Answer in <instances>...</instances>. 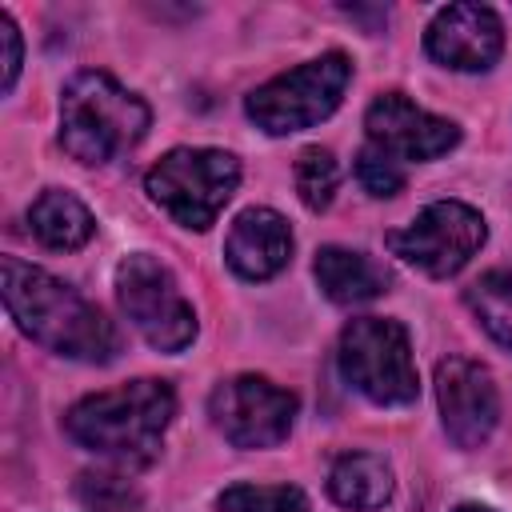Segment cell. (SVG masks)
<instances>
[{
	"label": "cell",
	"instance_id": "1",
	"mask_svg": "<svg viewBox=\"0 0 512 512\" xmlns=\"http://www.w3.org/2000/svg\"><path fill=\"white\" fill-rule=\"evenodd\" d=\"M0 292L8 316L32 344L80 364H108L116 356L120 336L112 320L60 276L20 256H0Z\"/></svg>",
	"mask_w": 512,
	"mask_h": 512
},
{
	"label": "cell",
	"instance_id": "2",
	"mask_svg": "<svg viewBox=\"0 0 512 512\" xmlns=\"http://www.w3.org/2000/svg\"><path fill=\"white\" fill-rule=\"evenodd\" d=\"M172 416H176L172 384L140 376L120 388H104L76 400L64 416V432L80 448L120 468H148L160 456Z\"/></svg>",
	"mask_w": 512,
	"mask_h": 512
},
{
	"label": "cell",
	"instance_id": "3",
	"mask_svg": "<svg viewBox=\"0 0 512 512\" xmlns=\"http://www.w3.org/2000/svg\"><path fill=\"white\" fill-rule=\"evenodd\" d=\"M148 124V104L108 72L84 68L60 92V144L80 164H112L144 140Z\"/></svg>",
	"mask_w": 512,
	"mask_h": 512
},
{
	"label": "cell",
	"instance_id": "4",
	"mask_svg": "<svg viewBox=\"0 0 512 512\" xmlns=\"http://www.w3.org/2000/svg\"><path fill=\"white\" fill-rule=\"evenodd\" d=\"M236 184H240V160L224 148H172L144 176L148 200L192 232L216 224Z\"/></svg>",
	"mask_w": 512,
	"mask_h": 512
},
{
	"label": "cell",
	"instance_id": "5",
	"mask_svg": "<svg viewBox=\"0 0 512 512\" xmlns=\"http://www.w3.org/2000/svg\"><path fill=\"white\" fill-rule=\"evenodd\" d=\"M336 364H340V376L364 400H372L380 408L412 404L416 392H420L408 328L400 320H384V316L348 320L344 332H340Z\"/></svg>",
	"mask_w": 512,
	"mask_h": 512
},
{
	"label": "cell",
	"instance_id": "6",
	"mask_svg": "<svg viewBox=\"0 0 512 512\" xmlns=\"http://www.w3.org/2000/svg\"><path fill=\"white\" fill-rule=\"evenodd\" d=\"M352 80V60L344 52H324L316 60H304L292 72L272 76L256 92H248L244 112L248 120L268 136H292L320 120H328Z\"/></svg>",
	"mask_w": 512,
	"mask_h": 512
},
{
	"label": "cell",
	"instance_id": "7",
	"mask_svg": "<svg viewBox=\"0 0 512 512\" xmlns=\"http://www.w3.org/2000/svg\"><path fill=\"white\" fill-rule=\"evenodd\" d=\"M116 300L128 324L156 352H184L196 340V312L184 300L168 264L148 252H132L116 264Z\"/></svg>",
	"mask_w": 512,
	"mask_h": 512
},
{
	"label": "cell",
	"instance_id": "8",
	"mask_svg": "<svg viewBox=\"0 0 512 512\" xmlns=\"http://www.w3.org/2000/svg\"><path fill=\"white\" fill-rule=\"evenodd\" d=\"M484 240H488V224L464 200H436L408 228L388 232V248L404 264H412L436 280L456 276L484 248Z\"/></svg>",
	"mask_w": 512,
	"mask_h": 512
},
{
	"label": "cell",
	"instance_id": "9",
	"mask_svg": "<svg viewBox=\"0 0 512 512\" xmlns=\"http://www.w3.org/2000/svg\"><path fill=\"white\" fill-rule=\"evenodd\" d=\"M296 396L264 376L240 372L212 388L208 416L232 448H276L296 424Z\"/></svg>",
	"mask_w": 512,
	"mask_h": 512
},
{
	"label": "cell",
	"instance_id": "10",
	"mask_svg": "<svg viewBox=\"0 0 512 512\" xmlns=\"http://www.w3.org/2000/svg\"><path fill=\"white\" fill-rule=\"evenodd\" d=\"M436 404L448 440L464 452L488 444V436L496 432L500 392L492 372L472 356H444L436 364Z\"/></svg>",
	"mask_w": 512,
	"mask_h": 512
},
{
	"label": "cell",
	"instance_id": "11",
	"mask_svg": "<svg viewBox=\"0 0 512 512\" xmlns=\"http://www.w3.org/2000/svg\"><path fill=\"white\" fill-rule=\"evenodd\" d=\"M368 144L388 152L392 160H436L460 144V128L444 116L424 112L404 92H380L364 112Z\"/></svg>",
	"mask_w": 512,
	"mask_h": 512
},
{
	"label": "cell",
	"instance_id": "12",
	"mask_svg": "<svg viewBox=\"0 0 512 512\" xmlns=\"http://www.w3.org/2000/svg\"><path fill=\"white\" fill-rule=\"evenodd\" d=\"M424 48L452 72H488L504 52V24L488 4H448L432 16Z\"/></svg>",
	"mask_w": 512,
	"mask_h": 512
},
{
	"label": "cell",
	"instance_id": "13",
	"mask_svg": "<svg viewBox=\"0 0 512 512\" xmlns=\"http://www.w3.org/2000/svg\"><path fill=\"white\" fill-rule=\"evenodd\" d=\"M224 260L240 280H272L292 260V228L276 208H244L224 240Z\"/></svg>",
	"mask_w": 512,
	"mask_h": 512
},
{
	"label": "cell",
	"instance_id": "14",
	"mask_svg": "<svg viewBox=\"0 0 512 512\" xmlns=\"http://www.w3.org/2000/svg\"><path fill=\"white\" fill-rule=\"evenodd\" d=\"M312 272H316L320 292L332 304H368V300L384 296L392 284V272L376 256L356 252V248H340V244H324L316 252Z\"/></svg>",
	"mask_w": 512,
	"mask_h": 512
},
{
	"label": "cell",
	"instance_id": "15",
	"mask_svg": "<svg viewBox=\"0 0 512 512\" xmlns=\"http://www.w3.org/2000/svg\"><path fill=\"white\" fill-rule=\"evenodd\" d=\"M392 488H396L392 464L376 452H344L328 468V496L356 512L384 508L392 500Z\"/></svg>",
	"mask_w": 512,
	"mask_h": 512
},
{
	"label": "cell",
	"instance_id": "16",
	"mask_svg": "<svg viewBox=\"0 0 512 512\" xmlns=\"http://www.w3.org/2000/svg\"><path fill=\"white\" fill-rule=\"evenodd\" d=\"M28 224H32V236L44 248H56V252H76L96 232V220L84 208V200L72 196V192H64V188L40 192L32 200V208H28Z\"/></svg>",
	"mask_w": 512,
	"mask_h": 512
},
{
	"label": "cell",
	"instance_id": "17",
	"mask_svg": "<svg viewBox=\"0 0 512 512\" xmlns=\"http://www.w3.org/2000/svg\"><path fill=\"white\" fill-rule=\"evenodd\" d=\"M464 300L480 320V328L512 352V272H484L464 292Z\"/></svg>",
	"mask_w": 512,
	"mask_h": 512
},
{
	"label": "cell",
	"instance_id": "18",
	"mask_svg": "<svg viewBox=\"0 0 512 512\" xmlns=\"http://www.w3.org/2000/svg\"><path fill=\"white\" fill-rule=\"evenodd\" d=\"M220 512H312L296 484H232L216 496Z\"/></svg>",
	"mask_w": 512,
	"mask_h": 512
},
{
	"label": "cell",
	"instance_id": "19",
	"mask_svg": "<svg viewBox=\"0 0 512 512\" xmlns=\"http://www.w3.org/2000/svg\"><path fill=\"white\" fill-rule=\"evenodd\" d=\"M336 188H340V160L328 148H320V144L304 148L296 156V192H300L304 208L324 212L332 204Z\"/></svg>",
	"mask_w": 512,
	"mask_h": 512
},
{
	"label": "cell",
	"instance_id": "20",
	"mask_svg": "<svg viewBox=\"0 0 512 512\" xmlns=\"http://www.w3.org/2000/svg\"><path fill=\"white\" fill-rule=\"evenodd\" d=\"M76 500L92 512H136L140 508V492L116 472H80Z\"/></svg>",
	"mask_w": 512,
	"mask_h": 512
},
{
	"label": "cell",
	"instance_id": "21",
	"mask_svg": "<svg viewBox=\"0 0 512 512\" xmlns=\"http://www.w3.org/2000/svg\"><path fill=\"white\" fill-rule=\"evenodd\" d=\"M356 180H360V188H364L368 196H380V200H384V196H396V192L404 188V164L392 160L388 152L364 144V148L356 152Z\"/></svg>",
	"mask_w": 512,
	"mask_h": 512
},
{
	"label": "cell",
	"instance_id": "22",
	"mask_svg": "<svg viewBox=\"0 0 512 512\" xmlns=\"http://www.w3.org/2000/svg\"><path fill=\"white\" fill-rule=\"evenodd\" d=\"M0 48H4V92H12L20 64H24V40H20V28L8 12H0Z\"/></svg>",
	"mask_w": 512,
	"mask_h": 512
},
{
	"label": "cell",
	"instance_id": "23",
	"mask_svg": "<svg viewBox=\"0 0 512 512\" xmlns=\"http://www.w3.org/2000/svg\"><path fill=\"white\" fill-rule=\"evenodd\" d=\"M452 512H492V508H484V504H460V508H452Z\"/></svg>",
	"mask_w": 512,
	"mask_h": 512
}]
</instances>
